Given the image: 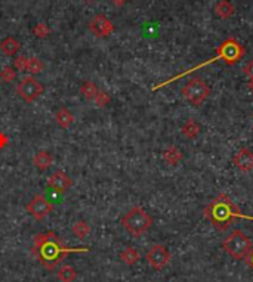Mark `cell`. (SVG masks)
<instances>
[{
	"label": "cell",
	"mask_w": 253,
	"mask_h": 282,
	"mask_svg": "<svg viewBox=\"0 0 253 282\" xmlns=\"http://www.w3.org/2000/svg\"><path fill=\"white\" fill-rule=\"evenodd\" d=\"M252 117H253V114H252Z\"/></svg>",
	"instance_id": "d6a6232c"
},
{
	"label": "cell",
	"mask_w": 253,
	"mask_h": 282,
	"mask_svg": "<svg viewBox=\"0 0 253 282\" xmlns=\"http://www.w3.org/2000/svg\"><path fill=\"white\" fill-rule=\"evenodd\" d=\"M56 278H58L61 282H73V281H76V278H77V272H76V269H74L73 266L65 264V266H61V267L58 269Z\"/></svg>",
	"instance_id": "d6986e66"
},
{
	"label": "cell",
	"mask_w": 253,
	"mask_h": 282,
	"mask_svg": "<svg viewBox=\"0 0 253 282\" xmlns=\"http://www.w3.org/2000/svg\"><path fill=\"white\" fill-rule=\"evenodd\" d=\"M6 145H8V138L5 133L0 132V148H5Z\"/></svg>",
	"instance_id": "f546056e"
},
{
	"label": "cell",
	"mask_w": 253,
	"mask_h": 282,
	"mask_svg": "<svg viewBox=\"0 0 253 282\" xmlns=\"http://www.w3.org/2000/svg\"><path fill=\"white\" fill-rule=\"evenodd\" d=\"M98 92H100V89H98L97 84L92 83V81H84V83L80 86L81 96H83L84 99H88V101H94Z\"/></svg>",
	"instance_id": "ffe728a7"
},
{
	"label": "cell",
	"mask_w": 253,
	"mask_h": 282,
	"mask_svg": "<svg viewBox=\"0 0 253 282\" xmlns=\"http://www.w3.org/2000/svg\"><path fill=\"white\" fill-rule=\"evenodd\" d=\"M232 163L243 173L252 171L253 170V152L249 148H241L232 157Z\"/></svg>",
	"instance_id": "7c38bea8"
},
{
	"label": "cell",
	"mask_w": 253,
	"mask_h": 282,
	"mask_svg": "<svg viewBox=\"0 0 253 282\" xmlns=\"http://www.w3.org/2000/svg\"><path fill=\"white\" fill-rule=\"evenodd\" d=\"M27 61H28L27 56H17L14 61V67L20 71H27Z\"/></svg>",
	"instance_id": "4316f807"
},
{
	"label": "cell",
	"mask_w": 253,
	"mask_h": 282,
	"mask_svg": "<svg viewBox=\"0 0 253 282\" xmlns=\"http://www.w3.org/2000/svg\"><path fill=\"white\" fill-rule=\"evenodd\" d=\"M204 217L212 222L218 231H227L232 220L247 219L253 222V216L244 214L227 194H219L204 207Z\"/></svg>",
	"instance_id": "7a4b0ae2"
},
{
	"label": "cell",
	"mask_w": 253,
	"mask_h": 282,
	"mask_svg": "<svg viewBox=\"0 0 253 282\" xmlns=\"http://www.w3.org/2000/svg\"><path fill=\"white\" fill-rule=\"evenodd\" d=\"M71 232L78 238V239H84L89 234H91V226L86 223V222H83V220H78L76 222L73 226H71Z\"/></svg>",
	"instance_id": "7402d4cb"
},
{
	"label": "cell",
	"mask_w": 253,
	"mask_h": 282,
	"mask_svg": "<svg viewBox=\"0 0 253 282\" xmlns=\"http://www.w3.org/2000/svg\"><path fill=\"white\" fill-rule=\"evenodd\" d=\"M43 68H45V64L39 58H36V56L28 58V61H27V71L30 74H39V72L43 71Z\"/></svg>",
	"instance_id": "603a6c76"
},
{
	"label": "cell",
	"mask_w": 253,
	"mask_h": 282,
	"mask_svg": "<svg viewBox=\"0 0 253 282\" xmlns=\"http://www.w3.org/2000/svg\"><path fill=\"white\" fill-rule=\"evenodd\" d=\"M27 213H30V216L36 220H43L49 213L53 212V204L42 194L36 195L27 206H25Z\"/></svg>",
	"instance_id": "ba28073f"
},
{
	"label": "cell",
	"mask_w": 253,
	"mask_h": 282,
	"mask_svg": "<svg viewBox=\"0 0 253 282\" xmlns=\"http://www.w3.org/2000/svg\"><path fill=\"white\" fill-rule=\"evenodd\" d=\"M120 260L127 266H133L139 261V253L133 247H127L120 253Z\"/></svg>",
	"instance_id": "44dd1931"
},
{
	"label": "cell",
	"mask_w": 253,
	"mask_h": 282,
	"mask_svg": "<svg viewBox=\"0 0 253 282\" xmlns=\"http://www.w3.org/2000/svg\"><path fill=\"white\" fill-rule=\"evenodd\" d=\"M55 121L59 127L62 129H68L73 123H74V116L73 113H70L67 108H61L59 111H56L55 114Z\"/></svg>",
	"instance_id": "ac0fdd59"
},
{
	"label": "cell",
	"mask_w": 253,
	"mask_h": 282,
	"mask_svg": "<svg viewBox=\"0 0 253 282\" xmlns=\"http://www.w3.org/2000/svg\"><path fill=\"white\" fill-rule=\"evenodd\" d=\"M145 258L154 270H161L171 261V253H169V250L164 245L155 244L148 250Z\"/></svg>",
	"instance_id": "9c48e42d"
},
{
	"label": "cell",
	"mask_w": 253,
	"mask_h": 282,
	"mask_svg": "<svg viewBox=\"0 0 253 282\" xmlns=\"http://www.w3.org/2000/svg\"><path fill=\"white\" fill-rule=\"evenodd\" d=\"M181 132H182V135H184L185 138H188V139H196V138L200 135V132H202V126H200V123L196 121L194 118H188V120L184 123Z\"/></svg>",
	"instance_id": "2e32d148"
},
{
	"label": "cell",
	"mask_w": 253,
	"mask_h": 282,
	"mask_svg": "<svg viewBox=\"0 0 253 282\" xmlns=\"http://www.w3.org/2000/svg\"><path fill=\"white\" fill-rule=\"evenodd\" d=\"M33 34H34L37 39H46V37L51 34V28H49L45 23H39V24H36V27L33 28Z\"/></svg>",
	"instance_id": "d4e9b609"
},
{
	"label": "cell",
	"mask_w": 253,
	"mask_h": 282,
	"mask_svg": "<svg viewBox=\"0 0 253 282\" xmlns=\"http://www.w3.org/2000/svg\"><path fill=\"white\" fill-rule=\"evenodd\" d=\"M89 248L88 247H77V248H71L64 245L59 238L56 236L55 232L49 231L45 234H37L33 238V248L31 253L33 256L39 260V263L48 269V270H53L67 254L71 253H88Z\"/></svg>",
	"instance_id": "6da1fadb"
},
{
	"label": "cell",
	"mask_w": 253,
	"mask_h": 282,
	"mask_svg": "<svg viewBox=\"0 0 253 282\" xmlns=\"http://www.w3.org/2000/svg\"><path fill=\"white\" fill-rule=\"evenodd\" d=\"M89 30L92 31V34H95L97 37L102 39V37H108L113 34L114 31V24L111 23V20H108L105 15H97L95 18L91 20L89 23Z\"/></svg>",
	"instance_id": "30bf717a"
},
{
	"label": "cell",
	"mask_w": 253,
	"mask_h": 282,
	"mask_svg": "<svg viewBox=\"0 0 253 282\" xmlns=\"http://www.w3.org/2000/svg\"><path fill=\"white\" fill-rule=\"evenodd\" d=\"M252 245L253 244L250 238L241 231L231 232V235L222 242V248L225 250V253L235 260H246L247 254L252 250Z\"/></svg>",
	"instance_id": "5b68a950"
},
{
	"label": "cell",
	"mask_w": 253,
	"mask_h": 282,
	"mask_svg": "<svg viewBox=\"0 0 253 282\" xmlns=\"http://www.w3.org/2000/svg\"><path fill=\"white\" fill-rule=\"evenodd\" d=\"M184 158L181 149H178L177 146H169L167 149L163 151V161L167 165H177L178 163H181V160Z\"/></svg>",
	"instance_id": "5bb4252c"
},
{
	"label": "cell",
	"mask_w": 253,
	"mask_h": 282,
	"mask_svg": "<svg viewBox=\"0 0 253 282\" xmlns=\"http://www.w3.org/2000/svg\"><path fill=\"white\" fill-rule=\"evenodd\" d=\"M123 228L135 238L142 236L152 225V217L142 209V207H133L130 209L123 217H122Z\"/></svg>",
	"instance_id": "277c9868"
},
{
	"label": "cell",
	"mask_w": 253,
	"mask_h": 282,
	"mask_svg": "<svg viewBox=\"0 0 253 282\" xmlns=\"http://www.w3.org/2000/svg\"><path fill=\"white\" fill-rule=\"evenodd\" d=\"M33 164H34V167H36L37 170L45 171V170H48V168L53 164V157H52V154L48 152V151H39V152L34 155V158H33Z\"/></svg>",
	"instance_id": "4fadbf2b"
},
{
	"label": "cell",
	"mask_w": 253,
	"mask_h": 282,
	"mask_svg": "<svg viewBox=\"0 0 253 282\" xmlns=\"http://www.w3.org/2000/svg\"><path fill=\"white\" fill-rule=\"evenodd\" d=\"M244 74L249 77V80H253V61H250V62L244 67Z\"/></svg>",
	"instance_id": "83f0119b"
},
{
	"label": "cell",
	"mask_w": 253,
	"mask_h": 282,
	"mask_svg": "<svg viewBox=\"0 0 253 282\" xmlns=\"http://www.w3.org/2000/svg\"><path fill=\"white\" fill-rule=\"evenodd\" d=\"M95 104L100 107V108H104V107H107L108 104H110V101H111V98H110V95L107 92H104V90H100L98 93H97V96H95Z\"/></svg>",
	"instance_id": "484cf974"
},
{
	"label": "cell",
	"mask_w": 253,
	"mask_h": 282,
	"mask_svg": "<svg viewBox=\"0 0 253 282\" xmlns=\"http://www.w3.org/2000/svg\"><path fill=\"white\" fill-rule=\"evenodd\" d=\"M0 49H2V52L6 56H15L20 52L21 45L15 37H6L2 40V43H0Z\"/></svg>",
	"instance_id": "9a60e30c"
},
{
	"label": "cell",
	"mask_w": 253,
	"mask_h": 282,
	"mask_svg": "<svg viewBox=\"0 0 253 282\" xmlns=\"http://www.w3.org/2000/svg\"><path fill=\"white\" fill-rule=\"evenodd\" d=\"M43 90H45L43 84H42L39 80H36L33 75L24 77V78L18 83V86H17V93L20 95V98H21L24 102H27V104L34 102V101L42 95V93H43Z\"/></svg>",
	"instance_id": "52a82bcc"
},
{
	"label": "cell",
	"mask_w": 253,
	"mask_h": 282,
	"mask_svg": "<svg viewBox=\"0 0 253 282\" xmlns=\"http://www.w3.org/2000/svg\"><path fill=\"white\" fill-rule=\"evenodd\" d=\"M246 261H247L249 267L253 270V245H252V250H250V253H249V254H247V257H246Z\"/></svg>",
	"instance_id": "f1b7e54d"
},
{
	"label": "cell",
	"mask_w": 253,
	"mask_h": 282,
	"mask_svg": "<svg viewBox=\"0 0 253 282\" xmlns=\"http://www.w3.org/2000/svg\"><path fill=\"white\" fill-rule=\"evenodd\" d=\"M18 75V71L15 67H11V65H6L2 71H0V78H2L5 83H12Z\"/></svg>",
	"instance_id": "cb8c5ba5"
},
{
	"label": "cell",
	"mask_w": 253,
	"mask_h": 282,
	"mask_svg": "<svg viewBox=\"0 0 253 282\" xmlns=\"http://www.w3.org/2000/svg\"><path fill=\"white\" fill-rule=\"evenodd\" d=\"M182 96L194 107H200L210 95V87L200 77L191 78L181 90Z\"/></svg>",
	"instance_id": "8992f818"
},
{
	"label": "cell",
	"mask_w": 253,
	"mask_h": 282,
	"mask_svg": "<svg viewBox=\"0 0 253 282\" xmlns=\"http://www.w3.org/2000/svg\"><path fill=\"white\" fill-rule=\"evenodd\" d=\"M244 53H246V50H244L243 45H241L237 39L229 37V39L224 40L222 45L218 47L216 56H213L212 59H209V61H206V62L194 67V68H190V70L178 74L177 77H174V78H171V80H167V81H164V83L152 87V90H158L160 87H163V86H166V84H169V83H172V81H177V80H179L181 77H184V75H187V74H191V72H194V71H197V70H200V68H203V67H206V65H210V64L216 62V61H224L227 65H234V64H237V62L244 56Z\"/></svg>",
	"instance_id": "3957f363"
},
{
	"label": "cell",
	"mask_w": 253,
	"mask_h": 282,
	"mask_svg": "<svg viewBox=\"0 0 253 282\" xmlns=\"http://www.w3.org/2000/svg\"><path fill=\"white\" fill-rule=\"evenodd\" d=\"M234 5L231 2H228V0H221L219 3H216L215 6V14L216 17L222 18V20H228L234 15Z\"/></svg>",
	"instance_id": "e0dca14e"
},
{
	"label": "cell",
	"mask_w": 253,
	"mask_h": 282,
	"mask_svg": "<svg viewBox=\"0 0 253 282\" xmlns=\"http://www.w3.org/2000/svg\"><path fill=\"white\" fill-rule=\"evenodd\" d=\"M249 90L253 92V80H249Z\"/></svg>",
	"instance_id": "1f68e13d"
},
{
	"label": "cell",
	"mask_w": 253,
	"mask_h": 282,
	"mask_svg": "<svg viewBox=\"0 0 253 282\" xmlns=\"http://www.w3.org/2000/svg\"><path fill=\"white\" fill-rule=\"evenodd\" d=\"M48 186L51 188V189H53L55 192L58 194H64L67 192L70 188L73 186V180L71 177L64 173L62 170H56L55 173H52L48 179Z\"/></svg>",
	"instance_id": "8fae6325"
},
{
	"label": "cell",
	"mask_w": 253,
	"mask_h": 282,
	"mask_svg": "<svg viewBox=\"0 0 253 282\" xmlns=\"http://www.w3.org/2000/svg\"><path fill=\"white\" fill-rule=\"evenodd\" d=\"M126 2H127V0H111V3H113L114 6H117V8L125 6V5H126Z\"/></svg>",
	"instance_id": "4dcf8cb0"
}]
</instances>
